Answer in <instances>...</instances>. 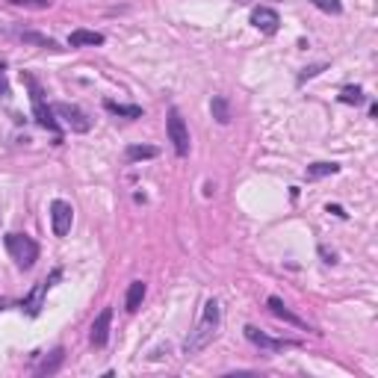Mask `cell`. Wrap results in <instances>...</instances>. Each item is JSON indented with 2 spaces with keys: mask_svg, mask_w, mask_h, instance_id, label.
I'll list each match as a JSON object with an SVG mask.
<instances>
[{
  "mask_svg": "<svg viewBox=\"0 0 378 378\" xmlns=\"http://www.w3.org/2000/svg\"><path fill=\"white\" fill-rule=\"evenodd\" d=\"M219 325H222V308H219V301L216 298H207V305H204V310L199 316V322H195V328L189 331V337L184 343V355L187 358H195L199 352H204L207 346L216 340Z\"/></svg>",
  "mask_w": 378,
  "mask_h": 378,
  "instance_id": "6da1fadb",
  "label": "cell"
},
{
  "mask_svg": "<svg viewBox=\"0 0 378 378\" xmlns=\"http://www.w3.org/2000/svg\"><path fill=\"white\" fill-rule=\"evenodd\" d=\"M21 80H24V86L30 89V103H33V118H36V125L44 127L48 133H53L56 139H63V127H59L56 115H53V103L44 101V89L39 86V80L33 77V74H21Z\"/></svg>",
  "mask_w": 378,
  "mask_h": 378,
  "instance_id": "7a4b0ae2",
  "label": "cell"
},
{
  "mask_svg": "<svg viewBox=\"0 0 378 378\" xmlns=\"http://www.w3.org/2000/svg\"><path fill=\"white\" fill-rule=\"evenodd\" d=\"M4 246L9 251V257L15 263H18V269H33L36 260H39V243L33 237H27V234H6L4 237Z\"/></svg>",
  "mask_w": 378,
  "mask_h": 378,
  "instance_id": "3957f363",
  "label": "cell"
},
{
  "mask_svg": "<svg viewBox=\"0 0 378 378\" xmlns=\"http://www.w3.org/2000/svg\"><path fill=\"white\" fill-rule=\"evenodd\" d=\"M165 133H169L175 154L187 157L189 154V127H187V118L180 115L177 107H169V113H165Z\"/></svg>",
  "mask_w": 378,
  "mask_h": 378,
  "instance_id": "277c9868",
  "label": "cell"
},
{
  "mask_svg": "<svg viewBox=\"0 0 378 378\" xmlns=\"http://www.w3.org/2000/svg\"><path fill=\"white\" fill-rule=\"evenodd\" d=\"M59 278H63V269H53L48 278L39 281V284L33 286V290H30V293L24 296V301H21L18 308H21L27 316H39V313H42V308H44V296H48V290H51V286H53Z\"/></svg>",
  "mask_w": 378,
  "mask_h": 378,
  "instance_id": "5b68a950",
  "label": "cell"
},
{
  "mask_svg": "<svg viewBox=\"0 0 378 378\" xmlns=\"http://www.w3.org/2000/svg\"><path fill=\"white\" fill-rule=\"evenodd\" d=\"M246 331V340L248 343H254L257 349H263L266 355H278V352H284V349H296V340H281V337H269L266 331H260V328H254V325H246L243 328Z\"/></svg>",
  "mask_w": 378,
  "mask_h": 378,
  "instance_id": "8992f818",
  "label": "cell"
},
{
  "mask_svg": "<svg viewBox=\"0 0 378 378\" xmlns=\"http://www.w3.org/2000/svg\"><path fill=\"white\" fill-rule=\"evenodd\" d=\"M53 115L63 118V125L71 133H89L92 130V122H89V115L77 107V103H53Z\"/></svg>",
  "mask_w": 378,
  "mask_h": 378,
  "instance_id": "52a82bcc",
  "label": "cell"
},
{
  "mask_svg": "<svg viewBox=\"0 0 378 378\" xmlns=\"http://www.w3.org/2000/svg\"><path fill=\"white\" fill-rule=\"evenodd\" d=\"M110 325H113V308H103L98 316H95V322L92 328H89V343L95 346V349H103L110 340Z\"/></svg>",
  "mask_w": 378,
  "mask_h": 378,
  "instance_id": "ba28073f",
  "label": "cell"
},
{
  "mask_svg": "<svg viewBox=\"0 0 378 378\" xmlns=\"http://www.w3.org/2000/svg\"><path fill=\"white\" fill-rule=\"evenodd\" d=\"M71 222H74L71 204L56 199V201L51 204V228H53V234H56V237H65V234L71 231Z\"/></svg>",
  "mask_w": 378,
  "mask_h": 378,
  "instance_id": "9c48e42d",
  "label": "cell"
},
{
  "mask_svg": "<svg viewBox=\"0 0 378 378\" xmlns=\"http://www.w3.org/2000/svg\"><path fill=\"white\" fill-rule=\"evenodd\" d=\"M251 24L260 30V33L275 36L278 27H281V15L272 9V6H254V9H251Z\"/></svg>",
  "mask_w": 378,
  "mask_h": 378,
  "instance_id": "30bf717a",
  "label": "cell"
},
{
  "mask_svg": "<svg viewBox=\"0 0 378 378\" xmlns=\"http://www.w3.org/2000/svg\"><path fill=\"white\" fill-rule=\"evenodd\" d=\"M266 305H269V310H272V313L278 316V320L290 322V325H296V328H308V331H310V325H308L305 320H301V316H296L290 308L284 305V298H281V296H269V298H266Z\"/></svg>",
  "mask_w": 378,
  "mask_h": 378,
  "instance_id": "8fae6325",
  "label": "cell"
},
{
  "mask_svg": "<svg viewBox=\"0 0 378 378\" xmlns=\"http://www.w3.org/2000/svg\"><path fill=\"white\" fill-rule=\"evenodd\" d=\"M12 33H15V39H21V42H27V44H36V48H44V51H63L51 36L33 33V30H12Z\"/></svg>",
  "mask_w": 378,
  "mask_h": 378,
  "instance_id": "7c38bea8",
  "label": "cell"
},
{
  "mask_svg": "<svg viewBox=\"0 0 378 378\" xmlns=\"http://www.w3.org/2000/svg\"><path fill=\"white\" fill-rule=\"evenodd\" d=\"M68 44L71 48H98V44H103V36L95 30H74L68 36Z\"/></svg>",
  "mask_w": 378,
  "mask_h": 378,
  "instance_id": "4fadbf2b",
  "label": "cell"
},
{
  "mask_svg": "<svg viewBox=\"0 0 378 378\" xmlns=\"http://www.w3.org/2000/svg\"><path fill=\"white\" fill-rule=\"evenodd\" d=\"M63 364H65V349H63V346H56V349H53L48 358H44L39 367H36V375H39V378L53 375V372H56L59 367H63Z\"/></svg>",
  "mask_w": 378,
  "mask_h": 378,
  "instance_id": "5bb4252c",
  "label": "cell"
},
{
  "mask_svg": "<svg viewBox=\"0 0 378 378\" xmlns=\"http://www.w3.org/2000/svg\"><path fill=\"white\" fill-rule=\"evenodd\" d=\"M145 293H148L145 281H130V286H127V296H125V308H127V313H136V310L142 308Z\"/></svg>",
  "mask_w": 378,
  "mask_h": 378,
  "instance_id": "9a60e30c",
  "label": "cell"
},
{
  "mask_svg": "<svg viewBox=\"0 0 378 378\" xmlns=\"http://www.w3.org/2000/svg\"><path fill=\"white\" fill-rule=\"evenodd\" d=\"M210 113H213V118L222 127L231 125V101L225 95H213V101H210Z\"/></svg>",
  "mask_w": 378,
  "mask_h": 378,
  "instance_id": "2e32d148",
  "label": "cell"
},
{
  "mask_svg": "<svg viewBox=\"0 0 378 378\" xmlns=\"http://www.w3.org/2000/svg\"><path fill=\"white\" fill-rule=\"evenodd\" d=\"M103 110L113 113V115H122V118H142V107H136V103H115V101H103Z\"/></svg>",
  "mask_w": 378,
  "mask_h": 378,
  "instance_id": "e0dca14e",
  "label": "cell"
},
{
  "mask_svg": "<svg viewBox=\"0 0 378 378\" xmlns=\"http://www.w3.org/2000/svg\"><path fill=\"white\" fill-rule=\"evenodd\" d=\"M157 154H160V151H157L154 145H127V151H125L127 163H139V160H154Z\"/></svg>",
  "mask_w": 378,
  "mask_h": 378,
  "instance_id": "ac0fdd59",
  "label": "cell"
},
{
  "mask_svg": "<svg viewBox=\"0 0 378 378\" xmlns=\"http://www.w3.org/2000/svg\"><path fill=\"white\" fill-rule=\"evenodd\" d=\"M337 172H340L337 163H313V165H308L305 177L308 180H322V177H331V175H337Z\"/></svg>",
  "mask_w": 378,
  "mask_h": 378,
  "instance_id": "d6986e66",
  "label": "cell"
},
{
  "mask_svg": "<svg viewBox=\"0 0 378 378\" xmlns=\"http://www.w3.org/2000/svg\"><path fill=\"white\" fill-rule=\"evenodd\" d=\"M364 101H367V95H364V89H360V86H343L340 103H349V107H360Z\"/></svg>",
  "mask_w": 378,
  "mask_h": 378,
  "instance_id": "ffe728a7",
  "label": "cell"
},
{
  "mask_svg": "<svg viewBox=\"0 0 378 378\" xmlns=\"http://www.w3.org/2000/svg\"><path fill=\"white\" fill-rule=\"evenodd\" d=\"M310 4L320 9V12H328V15H340V12H343L340 0H310Z\"/></svg>",
  "mask_w": 378,
  "mask_h": 378,
  "instance_id": "44dd1931",
  "label": "cell"
},
{
  "mask_svg": "<svg viewBox=\"0 0 378 378\" xmlns=\"http://www.w3.org/2000/svg\"><path fill=\"white\" fill-rule=\"evenodd\" d=\"M12 6H21V9H51L53 0H9Z\"/></svg>",
  "mask_w": 378,
  "mask_h": 378,
  "instance_id": "7402d4cb",
  "label": "cell"
},
{
  "mask_svg": "<svg viewBox=\"0 0 378 378\" xmlns=\"http://www.w3.org/2000/svg\"><path fill=\"white\" fill-rule=\"evenodd\" d=\"M325 68H328L325 63H320V65H310V68H305V71H301V74H298V83H308V80H313V77H316V74H322Z\"/></svg>",
  "mask_w": 378,
  "mask_h": 378,
  "instance_id": "603a6c76",
  "label": "cell"
},
{
  "mask_svg": "<svg viewBox=\"0 0 378 378\" xmlns=\"http://www.w3.org/2000/svg\"><path fill=\"white\" fill-rule=\"evenodd\" d=\"M0 98H9V86H6V65L0 63Z\"/></svg>",
  "mask_w": 378,
  "mask_h": 378,
  "instance_id": "cb8c5ba5",
  "label": "cell"
},
{
  "mask_svg": "<svg viewBox=\"0 0 378 378\" xmlns=\"http://www.w3.org/2000/svg\"><path fill=\"white\" fill-rule=\"evenodd\" d=\"M328 213H334L337 219H346V210L340 204H328Z\"/></svg>",
  "mask_w": 378,
  "mask_h": 378,
  "instance_id": "d4e9b609",
  "label": "cell"
},
{
  "mask_svg": "<svg viewBox=\"0 0 378 378\" xmlns=\"http://www.w3.org/2000/svg\"><path fill=\"white\" fill-rule=\"evenodd\" d=\"M320 251H322V257H325V263H337V257L328 254V248H320Z\"/></svg>",
  "mask_w": 378,
  "mask_h": 378,
  "instance_id": "484cf974",
  "label": "cell"
}]
</instances>
